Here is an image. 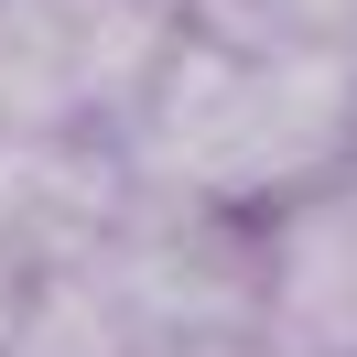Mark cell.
<instances>
[{
    "label": "cell",
    "instance_id": "obj_1",
    "mask_svg": "<svg viewBox=\"0 0 357 357\" xmlns=\"http://www.w3.org/2000/svg\"><path fill=\"white\" fill-rule=\"evenodd\" d=\"M119 162L141 195L271 217V206L357 174V54H282V44L184 33L162 87L119 130Z\"/></svg>",
    "mask_w": 357,
    "mask_h": 357
},
{
    "label": "cell",
    "instance_id": "obj_2",
    "mask_svg": "<svg viewBox=\"0 0 357 357\" xmlns=\"http://www.w3.org/2000/svg\"><path fill=\"white\" fill-rule=\"evenodd\" d=\"M184 33V0H0V130L119 141Z\"/></svg>",
    "mask_w": 357,
    "mask_h": 357
},
{
    "label": "cell",
    "instance_id": "obj_3",
    "mask_svg": "<svg viewBox=\"0 0 357 357\" xmlns=\"http://www.w3.org/2000/svg\"><path fill=\"white\" fill-rule=\"evenodd\" d=\"M130 206L119 141L87 130H0V292H33L76 271Z\"/></svg>",
    "mask_w": 357,
    "mask_h": 357
},
{
    "label": "cell",
    "instance_id": "obj_4",
    "mask_svg": "<svg viewBox=\"0 0 357 357\" xmlns=\"http://www.w3.org/2000/svg\"><path fill=\"white\" fill-rule=\"evenodd\" d=\"M260 347L357 357V174L260 217Z\"/></svg>",
    "mask_w": 357,
    "mask_h": 357
},
{
    "label": "cell",
    "instance_id": "obj_5",
    "mask_svg": "<svg viewBox=\"0 0 357 357\" xmlns=\"http://www.w3.org/2000/svg\"><path fill=\"white\" fill-rule=\"evenodd\" d=\"M217 44H282V54H357V0H184Z\"/></svg>",
    "mask_w": 357,
    "mask_h": 357
},
{
    "label": "cell",
    "instance_id": "obj_6",
    "mask_svg": "<svg viewBox=\"0 0 357 357\" xmlns=\"http://www.w3.org/2000/svg\"><path fill=\"white\" fill-rule=\"evenodd\" d=\"M11 335H22V292H0V357H11Z\"/></svg>",
    "mask_w": 357,
    "mask_h": 357
}]
</instances>
